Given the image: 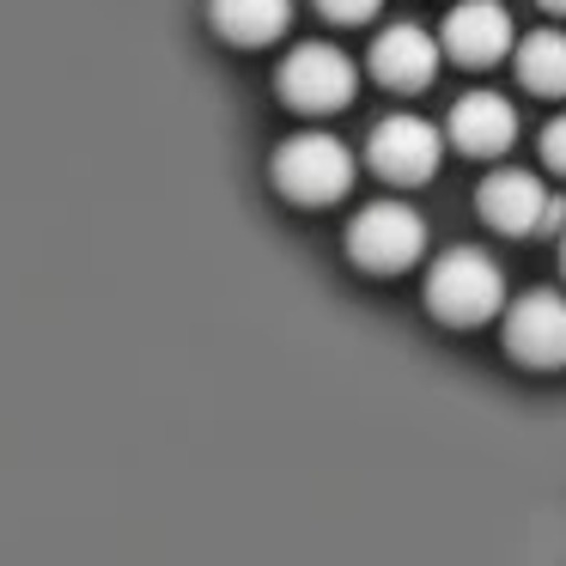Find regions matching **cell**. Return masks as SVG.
<instances>
[{
	"instance_id": "6da1fadb",
	"label": "cell",
	"mask_w": 566,
	"mask_h": 566,
	"mask_svg": "<svg viewBox=\"0 0 566 566\" xmlns=\"http://www.w3.org/2000/svg\"><path fill=\"white\" fill-rule=\"evenodd\" d=\"M505 305V274L488 250L457 244L444 256H432L427 269V311L451 329H475V323H493Z\"/></svg>"
},
{
	"instance_id": "7a4b0ae2",
	"label": "cell",
	"mask_w": 566,
	"mask_h": 566,
	"mask_svg": "<svg viewBox=\"0 0 566 566\" xmlns=\"http://www.w3.org/2000/svg\"><path fill=\"white\" fill-rule=\"evenodd\" d=\"M274 184H281L286 201H305V208L342 201L354 189V147L323 135V128H305L274 153Z\"/></svg>"
},
{
	"instance_id": "3957f363",
	"label": "cell",
	"mask_w": 566,
	"mask_h": 566,
	"mask_svg": "<svg viewBox=\"0 0 566 566\" xmlns=\"http://www.w3.org/2000/svg\"><path fill=\"white\" fill-rule=\"evenodd\" d=\"M347 256L366 274H402L427 256V220L408 201H371L347 226Z\"/></svg>"
},
{
	"instance_id": "277c9868",
	"label": "cell",
	"mask_w": 566,
	"mask_h": 566,
	"mask_svg": "<svg viewBox=\"0 0 566 566\" xmlns=\"http://www.w3.org/2000/svg\"><path fill=\"white\" fill-rule=\"evenodd\" d=\"M475 208H481V220H488L493 232H505V238H536V232H554V226L566 220V201L548 196L542 177H530V171L481 177Z\"/></svg>"
},
{
	"instance_id": "5b68a950",
	"label": "cell",
	"mask_w": 566,
	"mask_h": 566,
	"mask_svg": "<svg viewBox=\"0 0 566 566\" xmlns=\"http://www.w3.org/2000/svg\"><path fill=\"white\" fill-rule=\"evenodd\" d=\"M354 86H359V74H354V62H347V50H335V43H298L281 62V98L305 116L342 111V104L354 98Z\"/></svg>"
},
{
	"instance_id": "8992f818",
	"label": "cell",
	"mask_w": 566,
	"mask_h": 566,
	"mask_svg": "<svg viewBox=\"0 0 566 566\" xmlns=\"http://www.w3.org/2000/svg\"><path fill=\"white\" fill-rule=\"evenodd\" d=\"M366 159L384 184H432L439 177V159H444V135L427 123V116H384L366 140Z\"/></svg>"
},
{
	"instance_id": "52a82bcc",
	"label": "cell",
	"mask_w": 566,
	"mask_h": 566,
	"mask_svg": "<svg viewBox=\"0 0 566 566\" xmlns=\"http://www.w3.org/2000/svg\"><path fill=\"white\" fill-rule=\"evenodd\" d=\"M444 38H432L427 25H384L371 38V80L390 92H427L439 80Z\"/></svg>"
},
{
	"instance_id": "ba28073f",
	"label": "cell",
	"mask_w": 566,
	"mask_h": 566,
	"mask_svg": "<svg viewBox=\"0 0 566 566\" xmlns=\"http://www.w3.org/2000/svg\"><path fill=\"white\" fill-rule=\"evenodd\" d=\"M505 347L524 366H566V298L560 293H524L505 311Z\"/></svg>"
},
{
	"instance_id": "9c48e42d",
	"label": "cell",
	"mask_w": 566,
	"mask_h": 566,
	"mask_svg": "<svg viewBox=\"0 0 566 566\" xmlns=\"http://www.w3.org/2000/svg\"><path fill=\"white\" fill-rule=\"evenodd\" d=\"M512 50V13L500 0H457L444 13V55L463 67H493Z\"/></svg>"
},
{
	"instance_id": "30bf717a",
	"label": "cell",
	"mask_w": 566,
	"mask_h": 566,
	"mask_svg": "<svg viewBox=\"0 0 566 566\" xmlns=\"http://www.w3.org/2000/svg\"><path fill=\"white\" fill-rule=\"evenodd\" d=\"M451 140L463 153H475V159H493V153H505L517 140V111L500 98V92H463V98L451 104Z\"/></svg>"
},
{
	"instance_id": "8fae6325",
	"label": "cell",
	"mask_w": 566,
	"mask_h": 566,
	"mask_svg": "<svg viewBox=\"0 0 566 566\" xmlns=\"http://www.w3.org/2000/svg\"><path fill=\"white\" fill-rule=\"evenodd\" d=\"M208 19L226 43L238 50H262V43H281L293 25V0H208Z\"/></svg>"
},
{
	"instance_id": "7c38bea8",
	"label": "cell",
	"mask_w": 566,
	"mask_h": 566,
	"mask_svg": "<svg viewBox=\"0 0 566 566\" xmlns=\"http://www.w3.org/2000/svg\"><path fill=\"white\" fill-rule=\"evenodd\" d=\"M517 80L536 98H566V31H530L517 43Z\"/></svg>"
},
{
	"instance_id": "4fadbf2b",
	"label": "cell",
	"mask_w": 566,
	"mask_h": 566,
	"mask_svg": "<svg viewBox=\"0 0 566 566\" xmlns=\"http://www.w3.org/2000/svg\"><path fill=\"white\" fill-rule=\"evenodd\" d=\"M317 7L335 19V25H366V19L378 13L384 0H317Z\"/></svg>"
},
{
	"instance_id": "5bb4252c",
	"label": "cell",
	"mask_w": 566,
	"mask_h": 566,
	"mask_svg": "<svg viewBox=\"0 0 566 566\" xmlns=\"http://www.w3.org/2000/svg\"><path fill=\"white\" fill-rule=\"evenodd\" d=\"M542 159H548L554 171H566V116H554V123L542 128Z\"/></svg>"
},
{
	"instance_id": "9a60e30c",
	"label": "cell",
	"mask_w": 566,
	"mask_h": 566,
	"mask_svg": "<svg viewBox=\"0 0 566 566\" xmlns=\"http://www.w3.org/2000/svg\"><path fill=\"white\" fill-rule=\"evenodd\" d=\"M542 13H554V19H566V0H542Z\"/></svg>"
},
{
	"instance_id": "2e32d148",
	"label": "cell",
	"mask_w": 566,
	"mask_h": 566,
	"mask_svg": "<svg viewBox=\"0 0 566 566\" xmlns=\"http://www.w3.org/2000/svg\"><path fill=\"white\" fill-rule=\"evenodd\" d=\"M560 269H566V238H560Z\"/></svg>"
}]
</instances>
